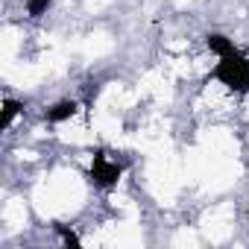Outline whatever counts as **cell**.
I'll use <instances>...</instances> for the list:
<instances>
[{
    "mask_svg": "<svg viewBox=\"0 0 249 249\" xmlns=\"http://www.w3.org/2000/svg\"><path fill=\"white\" fill-rule=\"evenodd\" d=\"M211 79L226 85L231 94H249V53L231 50L229 56H220L211 68Z\"/></svg>",
    "mask_w": 249,
    "mask_h": 249,
    "instance_id": "cell-1",
    "label": "cell"
},
{
    "mask_svg": "<svg viewBox=\"0 0 249 249\" xmlns=\"http://www.w3.org/2000/svg\"><path fill=\"white\" fill-rule=\"evenodd\" d=\"M120 176H123V164L111 161L103 150H94V156H91V167H88V179H91V185L100 188V191H111V188L120 182Z\"/></svg>",
    "mask_w": 249,
    "mask_h": 249,
    "instance_id": "cell-2",
    "label": "cell"
},
{
    "mask_svg": "<svg viewBox=\"0 0 249 249\" xmlns=\"http://www.w3.org/2000/svg\"><path fill=\"white\" fill-rule=\"evenodd\" d=\"M76 111H79V103H76V100H59V103H53V106L44 111V120H47V123H65V120H71Z\"/></svg>",
    "mask_w": 249,
    "mask_h": 249,
    "instance_id": "cell-3",
    "label": "cell"
},
{
    "mask_svg": "<svg viewBox=\"0 0 249 249\" xmlns=\"http://www.w3.org/2000/svg\"><path fill=\"white\" fill-rule=\"evenodd\" d=\"M205 47H208L217 59H220V56H229L231 50H237L234 41H231L229 36H223V33H208V36H205Z\"/></svg>",
    "mask_w": 249,
    "mask_h": 249,
    "instance_id": "cell-4",
    "label": "cell"
},
{
    "mask_svg": "<svg viewBox=\"0 0 249 249\" xmlns=\"http://www.w3.org/2000/svg\"><path fill=\"white\" fill-rule=\"evenodd\" d=\"M18 114H24V103H18V100L6 97V100H3V108H0V129L6 132L12 123L18 120Z\"/></svg>",
    "mask_w": 249,
    "mask_h": 249,
    "instance_id": "cell-5",
    "label": "cell"
},
{
    "mask_svg": "<svg viewBox=\"0 0 249 249\" xmlns=\"http://www.w3.org/2000/svg\"><path fill=\"white\" fill-rule=\"evenodd\" d=\"M50 6H53V0H27V15L30 18H41V15H47Z\"/></svg>",
    "mask_w": 249,
    "mask_h": 249,
    "instance_id": "cell-6",
    "label": "cell"
},
{
    "mask_svg": "<svg viewBox=\"0 0 249 249\" xmlns=\"http://www.w3.org/2000/svg\"><path fill=\"white\" fill-rule=\"evenodd\" d=\"M53 229H56V231H59V234H62V240H65V243H68V246H79V237H76V234H73V231H68V229H65V226H53Z\"/></svg>",
    "mask_w": 249,
    "mask_h": 249,
    "instance_id": "cell-7",
    "label": "cell"
},
{
    "mask_svg": "<svg viewBox=\"0 0 249 249\" xmlns=\"http://www.w3.org/2000/svg\"><path fill=\"white\" fill-rule=\"evenodd\" d=\"M246 220H249V211H246Z\"/></svg>",
    "mask_w": 249,
    "mask_h": 249,
    "instance_id": "cell-8",
    "label": "cell"
}]
</instances>
